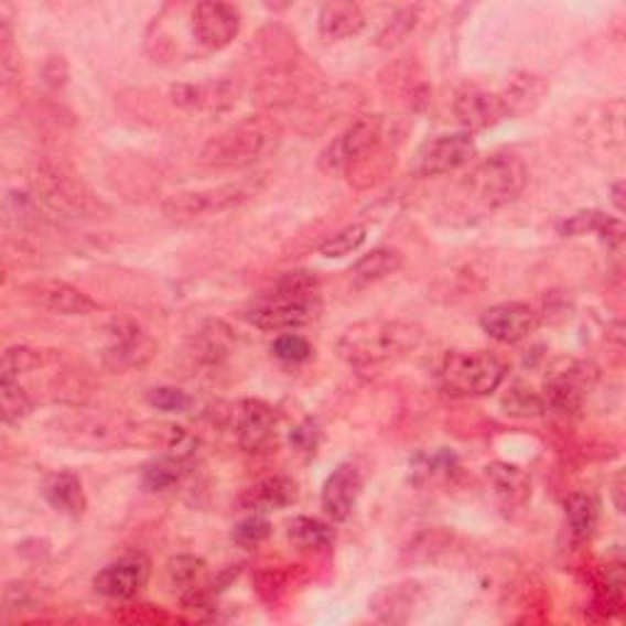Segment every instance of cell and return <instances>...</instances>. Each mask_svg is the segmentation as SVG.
Returning a JSON list of instances; mask_svg holds the SVG:
<instances>
[{
    "label": "cell",
    "instance_id": "6da1fadb",
    "mask_svg": "<svg viewBox=\"0 0 626 626\" xmlns=\"http://www.w3.org/2000/svg\"><path fill=\"white\" fill-rule=\"evenodd\" d=\"M321 309L319 279L311 272H287L245 309V319L260 331H294L316 321Z\"/></svg>",
    "mask_w": 626,
    "mask_h": 626
},
{
    "label": "cell",
    "instance_id": "7a4b0ae2",
    "mask_svg": "<svg viewBox=\"0 0 626 626\" xmlns=\"http://www.w3.org/2000/svg\"><path fill=\"white\" fill-rule=\"evenodd\" d=\"M421 341L423 328L419 323L370 319L357 321L350 328H345L335 350H338L341 360L353 367H375L413 353Z\"/></svg>",
    "mask_w": 626,
    "mask_h": 626
},
{
    "label": "cell",
    "instance_id": "3957f363",
    "mask_svg": "<svg viewBox=\"0 0 626 626\" xmlns=\"http://www.w3.org/2000/svg\"><path fill=\"white\" fill-rule=\"evenodd\" d=\"M279 142H282V130L274 120L248 118L206 142V148L201 150V162L214 170H242L272 154Z\"/></svg>",
    "mask_w": 626,
    "mask_h": 626
},
{
    "label": "cell",
    "instance_id": "277c9868",
    "mask_svg": "<svg viewBox=\"0 0 626 626\" xmlns=\"http://www.w3.org/2000/svg\"><path fill=\"white\" fill-rule=\"evenodd\" d=\"M507 377V365L489 350H453L439 367V385L449 397H487Z\"/></svg>",
    "mask_w": 626,
    "mask_h": 626
},
{
    "label": "cell",
    "instance_id": "5b68a950",
    "mask_svg": "<svg viewBox=\"0 0 626 626\" xmlns=\"http://www.w3.org/2000/svg\"><path fill=\"white\" fill-rule=\"evenodd\" d=\"M265 188V176L240 179V182L223 184L204 192H182L164 201L162 214L172 223H194L204 218H214L238 211Z\"/></svg>",
    "mask_w": 626,
    "mask_h": 626
},
{
    "label": "cell",
    "instance_id": "8992f818",
    "mask_svg": "<svg viewBox=\"0 0 626 626\" xmlns=\"http://www.w3.org/2000/svg\"><path fill=\"white\" fill-rule=\"evenodd\" d=\"M529 182V172L517 154L497 152L479 162L467 176V188L479 204L499 208L511 204Z\"/></svg>",
    "mask_w": 626,
    "mask_h": 626
},
{
    "label": "cell",
    "instance_id": "52a82bcc",
    "mask_svg": "<svg viewBox=\"0 0 626 626\" xmlns=\"http://www.w3.org/2000/svg\"><path fill=\"white\" fill-rule=\"evenodd\" d=\"M32 188L37 201L66 218H96L104 211V204L76 176L57 166H40L32 176Z\"/></svg>",
    "mask_w": 626,
    "mask_h": 626
},
{
    "label": "cell",
    "instance_id": "ba28073f",
    "mask_svg": "<svg viewBox=\"0 0 626 626\" xmlns=\"http://www.w3.org/2000/svg\"><path fill=\"white\" fill-rule=\"evenodd\" d=\"M385 138V122L379 116L357 118L348 130H343L326 150L321 152V166L326 172H348L353 166L363 164L365 160L379 150Z\"/></svg>",
    "mask_w": 626,
    "mask_h": 626
},
{
    "label": "cell",
    "instance_id": "9c48e42d",
    "mask_svg": "<svg viewBox=\"0 0 626 626\" xmlns=\"http://www.w3.org/2000/svg\"><path fill=\"white\" fill-rule=\"evenodd\" d=\"M597 382V367L585 360H565L563 365L553 367V373L546 377L543 385V407L546 411L578 413L583 409L587 395Z\"/></svg>",
    "mask_w": 626,
    "mask_h": 626
},
{
    "label": "cell",
    "instance_id": "30bf717a",
    "mask_svg": "<svg viewBox=\"0 0 626 626\" xmlns=\"http://www.w3.org/2000/svg\"><path fill=\"white\" fill-rule=\"evenodd\" d=\"M104 363L116 373L138 370L154 355V341L148 335L138 321L132 319H114L104 328Z\"/></svg>",
    "mask_w": 626,
    "mask_h": 626
},
{
    "label": "cell",
    "instance_id": "8fae6325",
    "mask_svg": "<svg viewBox=\"0 0 626 626\" xmlns=\"http://www.w3.org/2000/svg\"><path fill=\"white\" fill-rule=\"evenodd\" d=\"M230 423L235 429L238 445L250 455H262L277 449L279 421L270 404L260 399L238 401L230 411Z\"/></svg>",
    "mask_w": 626,
    "mask_h": 626
},
{
    "label": "cell",
    "instance_id": "7c38bea8",
    "mask_svg": "<svg viewBox=\"0 0 626 626\" xmlns=\"http://www.w3.org/2000/svg\"><path fill=\"white\" fill-rule=\"evenodd\" d=\"M477 144L470 132H453V136H441L429 140L417 152L413 172L419 176H441L463 170L475 160Z\"/></svg>",
    "mask_w": 626,
    "mask_h": 626
},
{
    "label": "cell",
    "instance_id": "4fadbf2b",
    "mask_svg": "<svg viewBox=\"0 0 626 626\" xmlns=\"http://www.w3.org/2000/svg\"><path fill=\"white\" fill-rule=\"evenodd\" d=\"M240 13L220 0H204L192 10V35L208 52H220L238 37Z\"/></svg>",
    "mask_w": 626,
    "mask_h": 626
},
{
    "label": "cell",
    "instance_id": "5bb4252c",
    "mask_svg": "<svg viewBox=\"0 0 626 626\" xmlns=\"http://www.w3.org/2000/svg\"><path fill=\"white\" fill-rule=\"evenodd\" d=\"M150 573L152 563L144 553L122 555L104 570H98V575L94 578V590L108 600H132L148 585Z\"/></svg>",
    "mask_w": 626,
    "mask_h": 626
},
{
    "label": "cell",
    "instance_id": "9a60e30c",
    "mask_svg": "<svg viewBox=\"0 0 626 626\" xmlns=\"http://www.w3.org/2000/svg\"><path fill=\"white\" fill-rule=\"evenodd\" d=\"M28 299L32 304L54 313V316H91L98 311L96 301L88 296L82 289L62 282V279H37L25 287Z\"/></svg>",
    "mask_w": 626,
    "mask_h": 626
},
{
    "label": "cell",
    "instance_id": "2e32d148",
    "mask_svg": "<svg viewBox=\"0 0 626 626\" xmlns=\"http://www.w3.org/2000/svg\"><path fill=\"white\" fill-rule=\"evenodd\" d=\"M479 326L492 341L514 345L527 341L529 335L539 328V313L521 301H509V304H497L483 313Z\"/></svg>",
    "mask_w": 626,
    "mask_h": 626
},
{
    "label": "cell",
    "instance_id": "e0dca14e",
    "mask_svg": "<svg viewBox=\"0 0 626 626\" xmlns=\"http://www.w3.org/2000/svg\"><path fill=\"white\" fill-rule=\"evenodd\" d=\"M453 110H455V118L461 120V126L470 132L487 130L511 116L507 96L492 94L477 86L463 88V91L455 96Z\"/></svg>",
    "mask_w": 626,
    "mask_h": 626
},
{
    "label": "cell",
    "instance_id": "ac0fdd59",
    "mask_svg": "<svg viewBox=\"0 0 626 626\" xmlns=\"http://www.w3.org/2000/svg\"><path fill=\"white\" fill-rule=\"evenodd\" d=\"M240 88L238 84L220 78L208 84H176L172 86V100L192 114H223V110L238 104Z\"/></svg>",
    "mask_w": 626,
    "mask_h": 626
},
{
    "label": "cell",
    "instance_id": "d6986e66",
    "mask_svg": "<svg viewBox=\"0 0 626 626\" xmlns=\"http://www.w3.org/2000/svg\"><path fill=\"white\" fill-rule=\"evenodd\" d=\"M363 495V473L353 463H343L333 470L321 489V509L333 521L350 519V514Z\"/></svg>",
    "mask_w": 626,
    "mask_h": 626
},
{
    "label": "cell",
    "instance_id": "ffe728a7",
    "mask_svg": "<svg viewBox=\"0 0 626 626\" xmlns=\"http://www.w3.org/2000/svg\"><path fill=\"white\" fill-rule=\"evenodd\" d=\"M296 499H299V485L294 479L284 475H274V477H265L260 483H255L245 489L240 497V507L252 514H267L294 505Z\"/></svg>",
    "mask_w": 626,
    "mask_h": 626
},
{
    "label": "cell",
    "instance_id": "44dd1931",
    "mask_svg": "<svg viewBox=\"0 0 626 626\" xmlns=\"http://www.w3.org/2000/svg\"><path fill=\"white\" fill-rule=\"evenodd\" d=\"M367 20L363 8L357 3H343V0H333L326 3L319 13V35L326 42H343L365 30Z\"/></svg>",
    "mask_w": 626,
    "mask_h": 626
},
{
    "label": "cell",
    "instance_id": "7402d4cb",
    "mask_svg": "<svg viewBox=\"0 0 626 626\" xmlns=\"http://www.w3.org/2000/svg\"><path fill=\"white\" fill-rule=\"evenodd\" d=\"M42 497L47 499V505L52 509H57L66 517L78 519L84 517V511L88 507L86 492L82 479H78L69 470H62V473H52L42 485Z\"/></svg>",
    "mask_w": 626,
    "mask_h": 626
},
{
    "label": "cell",
    "instance_id": "603a6c76",
    "mask_svg": "<svg viewBox=\"0 0 626 626\" xmlns=\"http://www.w3.org/2000/svg\"><path fill=\"white\" fill-rule=\"evenodd\" d=\"M485 477L505 507H521L531 495L529 477L517 465L492 463L485 467Z\"/></svg>",
    "mask_w": 626,
    "mask_h": 626
},
{
    "label": "cell",
    "instance_id": "cb8c5ba5",
    "mask_svg": "<svg viewBox=\"0 0 626 626\" xmlns=\"http://www.w3.org/2000/svg\"><path fill=\"white\" fill-rule=\"evenodd\" d=\"M565 519L575 546L587 543L597 531L600 505L587 492H573L565 497Z\"/></svg>",
    "mask_w": 626,
    "mask_h": 626
},
{
    "label": "cell",
    "instance_id": "d4e9b609",
    "mask_svg": "<svg viewBox=\"0 0 626 626\" xmlns=\"http://www.w3.org/2000/svg\"><path fill=\"white\" fill-rule=\"evenodd\" d=\"M401 265H404V257H401L399 250L377 248L363 255L360 260L353 265L350 274L357 284H375L379 279H387L389 274L399 272Z\"/></svg>",
    "mask_w": 626,
    "mask_h": 626
},
{
    "label": "cell",
    "instance_id": "484cf974",
    "mask_svg": "<svg viewBox=\"0 0 626 626\" xmlns=\"http://www.w3.org/2000/svg\"><path fill=\"white\" fill-rule=\"evenodd\" d=\"M287 536L289 541H292V546L304 553H321L326 551V548H331L335 541V531L328 527V524L311 517H296L292 524H289Z\"/></svg>",
    "mask_w": 626,
    "mask_h": 626
},
{
    "label": "cell",
    "instance_id": "4316f807",
    "mask_svg": "<svg viewBox=\"0 0 626 626\" xmlns=\"http://www.w3.org/2000/svg\"><path fill=\"white\" fill-rule=\"evenodd\" d=\"M563 235H585V233H595L600 235L602 240L607 245H619L624 238V226L622 220L617 218H609L605 214H600V211H583V214L573 216L570 220H565L561 228Z\"/></svg>",
    "mask_w": 626,
    "mask_h": 626
},
{
    "label": "cell",
    "instance_id": "83f0119b",
    "mask_svg": "<svg viewBox=\"0 0 626 626\" xmlns=\"http://www.w3.org/2000/svg\"><path fill=\"white\" fill-rule=\"evenodd\" d=\"M419 585H395L379 592L373 602L375 614L382 622H391V624H401L409 619V614L417 605V595H419Z\"/></svg>",
    "mask_w": 626,
    "mask_h": 626
},
{
    "label": "cell",
    "instance_id": "f1b7e54d",
    "mask_svg": "<svg viewBox=\"0 0 626 626\" xmlns=\"http://www.w3.org/2000/svg\"><path fill=\"white\" fill-rule=\"evenodd\" d=\"M186 475V457L164 453L142 467V485L150 492H166L182 483Z\"/></svg>",
    "mask_w": 626,
    "mask_h": 626
},
{
    "label": "cell",
    "instance_id": "f546056e",
    "mask_svg": "<svg viewBox=\"0 0 626 626\" xmlns=\"http://www.w3.org/2000/svg\"><path fill=\"white\" fill-rule=\"evenodd\" d=\"M413 477L417 483H449L457 473H461V461L453 451H435V453H421L413 457L411 463Z\"/></svg>",
    "mask_w": 626,
    "mask_h": 626
},
{
    "label": "cell",
    "instance_id": "4dcf8cb0",
    "mask_svg": "<svg viewBox=\"0 0 626 626\" xmlns=\"http://www.w3.org/2000/svg\"><path fill=\"white\" fill-rule=\"evenodd\" d=\"M166 575H170L172 587L179 592V597L186 595V592H194L201 587H208L204 583L206 575V563L196 555H176L166 563Z\"/></svg>",
    "mask_w": 626,
    "mask_h": 626
},
{
    "label": "cell",
    "instance_id": "1f68e13d",
    "mask_svg": "<svg viewBox=\"0 0 626 626\" xmlns=\"http://www.w3.org/2000/svg\"><path fill=\"white\" fill-rule=\"evenodd\" d=\"M32 409H35V401L25 387L13 379H0V417L6 423H20L30 417Z\"/></svg>",
    "mask_w": 626,
    "mask_h": 626
},
{
    "label": "cell",
    "instance_id": "d6a6232c",
    "mask_svg": "<svg viewBox=\"0 0 626 626\" xmlns=\"http://www.w3.org/2000/svg\"><path fill=\"white\" fill-rule=\"evenodd\" d=\"M367 240V228L355 223V226H348L338 230L335 235L321 245V255L328 257V260H341V257H348L353 252H357Z\"/></svg>",
    "mask_w": 626,
    "mask_h": 626
},
{
    "label": "cell",
    "instance_id": "836d02e7",
    "mask_svg": "<svg viewBox=\"0 0 626 626\" xmlns=\"http://www.w3.org/2000/svg\"><path fill=\"white\" fill-rule=\"evenodd\" d=\"M42 365V355L25 345H18V348H8L3 353V363H0V379H18L22 375H28L32 370H37Z\"/></svg>",
    "mask_w": 626,
    "mask_h": 626
},
{
    "label": "cell",
    "instance_id": "e575fe53",
    "mask_svg": "<svg viewBox=\"0 0 626 626\" xmlns=\"http://www.w3.org/2000/svg\"><path fill=\"white\" fill-rule=\"evenodd\" d=\"M501 404H505L507 413H511V417H541L546 411L541 395H536V391L527 389L524 385H514Z\"/></svg>",
    "mask_w": 626,
    "mask_h": 626
},
{
    "label": "cell",
    "instance_id": "d590c367",
    "mask_svg": "<svg viewBox=\"0 0 626 626\" xmlns=\"http://www.w3.org/2000/svg\"><path fill=\"white\" fill-rule=\"evenodd\" d=\"M272 353L282 363H304L313 355V348H311V343L304 338V335L284 333L272 343Z\"/></svg>",
    "mask_w": 626,
    "mask_h": 626
},
{
    "label": "cell",
    "instance_id": "8d00e7d4",
    "mask_svg": "<svg viewBox=\"0 0 626 626\" xmlns=\"http://www.w3.org/2000/svg\"><path fill=\"white\" fill-rule=\"evenodd\" d=\"M270 533H272V524L267 521L262 514H252V517H248L235 527L233 539L235 543L250 548V546H260L262 541L270 539Z\"/></svg>",
    "mask_w": 626,
    "mask_h": 626
},
{
    "label": "cell",
    "instance_id": "74e56055",
    "mask_svg": "<svg viewBox=\"0 0 626 626\" xmlns=\"http://www.w3.org/2000/svg\"><path fill=\"white\" fill-rule=\"evenodd\" d=\"M148 401L150 407L166 413H182L192 407V397H188L184 389L176 387H154L148 391Z\"/></svg>",
    "mask_w": 626,
    "mask_h": 626
},
{
    "label": "cell",
    "instance_id": "f35d334b",
    "mask_svg": "<svg viewBox=\"0 0 626 626\" xmlns=\"http://www.w3.org/2000/svg\"><path fill=\"white\" fill-rule=\"evenodd\" d=\"M289 441H292V449L296 453H301L304 457H313L319 453V445L323 441V431L319 427V421L306 419L301 421L299 427L289 435Z\"/></svg>",
    "mask_w": 626,
    "mask_h": 626
},
{
    "label": "cell",
    "instance_id": "ab89813d",
    "mask_svg": "<svg viewBox=\"0 0 626 626\" xmlns=\"http://www.w3.org/2000/svg\"><path fill=\"white\" fill-rule=\"evenodd\" d=\"M413 25H417V13H413L411 8L399 10V13L387 22V28L379 32V44H382V47H391V44L404 40L413 30Z\"/></svg>",
    "mask_w": 626,
    "mask_h": 626
},
{
    "label": "cell",
    "instance_id": "60d3db41",
    "mask_svg": "<svg viewBox=\"0 0 626 626\" xmlns=\"http://www.w3.org/2000/svg\"><path fill=\"white\" fill-rule=\"evenodd\" d=\"M198 348L196 355L201 357L204 363H218L220 357H226L230 345H228V335H220V333H211V331H201V338H198Z\"/></svg>",
    "mask_w": 626,
    "mask_h": 626
},
{
    "label": "cell",
    "instance_id": "b9f144b4",
    "mask_svg": "<svg viewBox=\"0 0 626 626\" xmlns=\"http://www.w3.org/2000/svg\"><path fill=\"white\" fill-rule=\"evenodd\" d=\"M37 602V592L28 583H10L6 587V609H28Z\"/></svg>",
    "mask_w": 626,
    "mask_h": 626
},
{
    "label": "cell",
    "instance_id": "7bdbcfd3",
    "mask_svg": "<svg viewBox=\"0 0 626 626\" xmlns=\"http://www.w3.org/2000/svg\"><path fill=\"white\" fill-rule=\"evenodd\" d=\"M66 76H69V72H66V62L62 57H50L47 64H44V82L50 86H64Z\"/></svg>",
    "mask_w": 626,
    "mask_h": 626
},
{
    "label": "cell",
    "instance_id": "ee69618b",
    "mask_svg": "<svg viewBox=\"0 0 626 626\" xmlns=\"http://www.w3.org/2000/svg\"><path fill=\"white\" fill-rule=\"evenodd\" d=\"M612 201L617 211H624V182H617L612 186Z\"/></svg>",
    "mask_w": 626,
    "mask_h": 626
}]
</instances>
